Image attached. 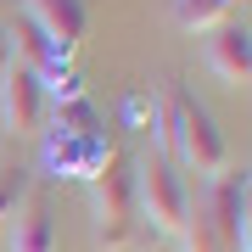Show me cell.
<instances>
[{
  "label": "cell",
  "instance_id": "obj_7",
  "mask_svg": "<svg viewBox=\"0 0 252 252\" xmlns=\"http://www.w3.org/2000/svg\"><path fill=\"white\" fill-rule=\"evenodd\" d=\"M207 67H213L230 90H247V79H252V34H247V23L213 28V39H207Z\"/></svg>",
  "mask_w": 252,
  "mask_h": 252
},
{
  "label": "cell",
  "instance_id": "obj_4",
  "mask_svg": "<svg viewBox=\"0 0 252 252\" xmlns=\"http://www.w3.org/2000/svg\"><path fill=\"white\" fill-rule=\"evenodd\" d=\"M174 162L190 174H202V180H213V174L230 168V146H224V129H219V118L202 107L196 95L185 101L180 112V129H174Z\"/></svg>",
  "mask_w": 252,
  "mask_h": 252
},
{
  "label": "cell",
  "instance_id": "obj_12",
  "mask_svg": "<svg viewBox=\"0 0 252 252\" xmlns=\"http://www.w3.org/2000/svg\"><path fill=\"white\" fill-rule=\"evenodd\" d=\"M45 180H73V168H79V140L62 135V129H45Z\"/></svg>",
  "mask_w": 252,
  "mask_h": 252
},
{
  "label": "cell",
  "instance_id": "obj_1",
  "mask_svg": "<svg viewBox=\"0 0 252 252\" xmlns=\"http://www.w3.org/2000/svg\"><path fill=\"white\" fill-rule=\"evenodd\" d=\"M190 185L180 174V162L162 157V152H146L135 162V207H140V230L152 235H180L185 213H190Z\"/></svg>",
  "mask_w": 252,
  "mask_h": 252
},
{
  "label": "cell",
  "instance_id": "obj_6",
  "mask_svg": "<svg viewBox=\"0 0 252 252\" xmlns=\"http://www.w3.org/2000/svg\"><path fill=\"white\" fill-rule=\"evenodd\" d=\"M23 17L56 45L62 62H73V51L84 45V28H90V6L84 0H23Z\"/></svg>",
  "mask_w": 252,
  "mask_h": 252
},
{
  "label": "cell",
  "instance_id": "obj_10",
  "mask_svg": "<svg viewBox=\"0 0 252 252\" xmlns=\"http://www.w3.org/2000/svg\"><path fill=\"white\" fill-rule=\"evenodd\" d=\"M112 162H118V129L107 124L101 135H84L79 140V168H73V180H101Z\"/></svg>",
  "mask_w": 252,
  "mask_h": 252
},
{
  "label": "cell",
  "instance_id": "obj_5",
  "mask_svg": "<svg viewBox=\"0 0 252 252\" xmlns=\"http://www.w3.org/2000/svg\"><path fill=\"white\" fill-rule=\"evenodd\" d=\"M0 118H6L11 135H45V118H51L45 79H39L28 62H17V56H11L6 79H0Z\"/></svg>",
  "mask_w": 252,
  "mask_h": 252
},
{
  "label": "cell",
  "instance_id": "obj_14",
  "mask_svg": "<svg viewBox=\"0 0 252 252\" xmlns=\"http://www.w3.org/2000/svg\"><path fill=\"white\" fill-rule=\"evenodd\" d=\"M28 196V180H23V168H0V219H11L17 213V202Z\"/></svg>",
  "mask_w": 252,
  "mask_h": 252
},
{
  "label": "cell",
  "instance_id": "obj_15",
  "mask_svg": "<svg viewBox=\"0 0 252 252\" xmlns=\"http://www.w3.org/2000/svg\"><path fill=\"white\" fill-rule=\"evenodd\" d=\"M6 67H11V34L0 28V79H6Z\"/></svg>",
  "mask_w": 252,
  "mask_h": 252
},
{
  "label": "cell",
  "instance_id": "obj_2",
  "mask_svg": "<svg viewBox=\"0 0 252 252\" xmlns=\"http://www.w3.org/2000/svg\"><path fill=\"white\" fill-rule=\"evenodd\" d=\"M95 185V247L101 252H124L140 241V207H135V162L118 152V162Z\"/></svg>",
  "mask_w": 252,
  "mask_h": 252
},
{
  "label": "cell",
  "instance_id": "obj_3",
  "mask_svg": "<svg viewBox=\"0 0 252 252\" xmlns=\"http://www.w3.org/2000/svg\"><path fill=\"white\" fill-rule=\"evenodd\" d=\"M247 207H252V180L247 168H224L213 174L196 202V213L207 219V230H213V241L224 252H247Z\"/></svg>",
  "mask_w": 252,
  "mask_h": 252
},
{
  "label": "cell",
  "instance_id": "obj_11",
  "mask_svg": "<svg viewBox=\"0 0 252 252\" xmlns=\"http://www.w3.org/2000/svg\"><path fill=\"white\" fill-rule=\"evenodd\" d=\"M235 11V0H174V23L190 28V34H207V28H224Z\"/></svg>",
  "mask_w": 252,
  "mask_h": 252
},
{
  "label": "cell",
  "instance_id": "obj_13",
  "mask_svg": "<svg viewBox=\"0 0 252 252\" xmlns=\"http://www.w3.org/2000/svg\"><path fill=\"white\" fill-rule=\"evenodd\" d=\"M180 241H185V252H224L213 241V230H207V219L196 213V202H190V213H185V224H180Z\"/></svg>",
  "mask_w": 252,
  "mask_h": 252
},
{
  "label": "cell",
  "instance_id": "obj_8",
  "mask_svg": "<svg viewBox=\"0 0 252 252\" xmlns=\"http://www.w3.org/2000/svg\"><path fill=\"white\" fill-rule=\"evenodd\" d=\"M11 252H56V219L39 190H28L11 213Z\"/></svg>",
  "mask_w": 252,
  "mask_h": 252
},
{
  "label": "cell",
  "instance_id": "obj_16",
  "mask_svg": "<svg viewBox=\"0 0 252 252\" xmlns=\"http://www.w3.org/2000/svg\"><path fill=\"white\" fill-rule=\"evenodd\" d=\"M0 11H6V0H0Z\"/></svg>",
  "mask_w": 252,
  "mask_h": 252
},
{
  "label": "cell",
  "instance_id": "obj_9",
  "mask_svg": "<svg viewBox=\"0 0 252 252\" xmlns=\"http://www.w3.org/2000/svg\"><path fill=\"white\" fill-rule=\"evenodd\" d=\"M51 129H62V135H73V140H84V135H101L107 129V118H101V107L90 95H79V101H62V107H51V118H45Z\"/></svg>",
  "mask_w": 252,
  "mask_h": 252
}]
</instances>
